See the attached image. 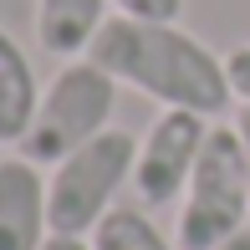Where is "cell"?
Returning <instances> with one entry per match:
<instances>
[{
    "instance_id": "cell-9",
    "label": "cell",
    "mask_w": 250,
    "mask_h": 250,
    "mask_svg": "<svg viewBox=\"0 0 250 250\" xmlns=\"http://www.w3.org/2000/svg\"><path fill=\"white\" fill-rule=\"evenodd\" d=\"M92 250H174V245L158 235V225L148 214L112 204V209L97 220V230H92Z\"/></svg>"
},
{
    "instance_id": "cell-11",
    "label": "cell",
    "mask_w": 250,
    "mask_h": 250,
    "mask_svg": "<svg viewBox=\"0 0 250 250\" xmlns=\"http://www.w3.org/2000/svg\"><path fill=\"white\" fill-rule=\"evenodd\" d=\"M225 72H230V92L240 97V102H250V41L225 56Z\"/></svg>"
},
{
    "instance_id": "cell-6",
    "label": "cell",
    "mask_w": 250,
    "mask_h": 250,
    "mask_svg": "<svg viewBox=\"0 0 250 250\" xmlns=\"http://www.w3.org/2000/svg\"><path fill=\"white\" fill-rule=\"evenodd\" d=\"M51 235L46 179L31 158H0V250H41Z\"/></svg>"
},
{
    "instance_id": "cell-4",
    "label": "cell",
    "mask_w": 250,
    "mask_h": 250,
    "mask_svg": "<svg viewBox=\"0 0 250 250\" xmlns=\"http://www.w3.org/2000/svg\"><path fill=\"white\" fill-rule=\"evenodd\" d=\"M133 164H138V138L123 128H107L77 153H66L46 179L51 235H92L97 220L112 209L118 189L133 184Z\"/></svg>"
},
{
    "instance_id": "cell-12",
    "label": "cell",
    "mask_w": 250,
    "mask_h": 250,
    "mask_svg": "<svg viewBox=\"0 0 250 250\" xmlns=\"http://www.w3.org/2000/svg\"><path fill=\"white\" fill-rule=\"evenodd\" d=\"M41 250H92V240H87V235H46Z\"/></svg>"
},
{
    "instance_id": "cell-8",
    "label": "cell",
    "mask_w": 250,
    "mask_h": 250,
    "mask_svg": "<svg viewBox=\"0 0 250 250\" xmlns=\"http://www.w3.org/2000/svg\"><path fill=\"white\" fill-rule=\"evenodd\" d=\"M36 72H31V56L21 51V41L10 31H0V143H21L36 118Z\"/></svg>"
},
{
    "instance_id": "cell-10",
    "label": "cell",
    "mask_w": 250,
    "mask_h": 250,
    "mask_svg": "<svg viewBox=\"0 0 250 250\" xmlns=\"http://www.w3.org/2000/svg\"><path fill=\"white\" fill-rule=\"evenodd\" d=\"M118 16H138V21H179L184 0H112Z\"/></svg>"
},
{
    "instance_id": "cell-14",
    "label": "cell",
    "mask_w": 250,
    "mask_h": 250,
    "mask_svg": "<svg viewBox=\"0 0 250 250\" xmlns=\"http://www.w3.org/2000/svg\"><path fill=\"white\" fill-rule=\"evenodd\" d=\"M214 250H250V230H240V235H230L225 245H214Z\"/></svg>"
},
{
    "instance_id": "cell-3",
    "label": "cell",
    "mask_w": 250,
    "mask_h": 250,
    "mask_svg": "<svg viewBox=\"0 0 250 250\" xmlns=\"http://www.w3.org/2000/svg\"><path fill=\"white\" fill-rule=\"evenodd\" d=\"M112 102H118V82L92 62V56H77L62 72L51 77V87L36 102V118H31L26 138L16 143L21 158L31 164H62L66 153H77L82 143H92L97 133L112 128Z\"/></svg>"
},
{
    "instance_id": "cell-5",
    "label": "cell",
    "mask_w": 250,
    "mask_h": 250,
    "mask_svg": "<svg viewBox=\"0 0 250 250\" xmlns=\"http://www.w3.org/2000/svg\"><path fill=\"white\" fill-rule=\"evenodd\" d=\"M209 138V118L189 107H164L153 128L138 138V164H133V189L143 204L164 209L189 189V174L199 164V148Z\"/></svg>"
},
{
    "instance_id": "cell-7",
    "label": "cell",
    "mask_w": 250,
    "mask_h": 250,
    "mask_svg": "<svg viewBox=\"0 0 250 250\" xmlns=\"http://www.w3.org/2000/svg\"><path fill=\"white\" fill-rule=\"evenodd\" d=\"M107 26V0H36V41L41 51L77 62Z\"/></svg>"
},
{
    "instance_id": "cell-13",
    "label": "cell",
    "mask_w": 250,
    "mask_h": 250,
    "mask_svg": "<svg viewBox=\"0 0 250 250\" xmlns=\"http://www.w3.org/2000/svg\"><path fill=\"white\" fill-rule=\"evenodd\" d=\"M235 133H240V148H245V174H250V102L235 112Z\"/></svg>"
},
{
    "instance_id": "cell-2",
    "label": "cell",
    "mask_w": 250,
    "mask_h": 250,
    "mask_svg": "<svg viewBox=\"0 0 250 250\" xmlns=\"http://www.w3.org/2000/svg\"><path fill=\"white\" fill-rule=\"evenodd\" d=\"M250 220V174H245V148L235 123H214L199 148V164L189 174L184 209H179V250H214L230 235H240Z\"/></svg>"
},
{
    "instance_id": "cell-1",
    "label": "cell",
    "mask_w": 250,
    "mask_h": 250,
    "mask_svg": "<svg viewBox=\"0 0 250 250\" xmlns=\"http://www.w3.org/2000/svg\"><path fill=\"white\" fill-rule=\"evenodd\" d=\"M87 56L112 77V82L138 87L143 97L164 107H189L204 118H220L230 107V72L225 56H214L204 41L179 31L174 21H138V16H112L97 31Z\"/></svg>"
}]
</instances>
